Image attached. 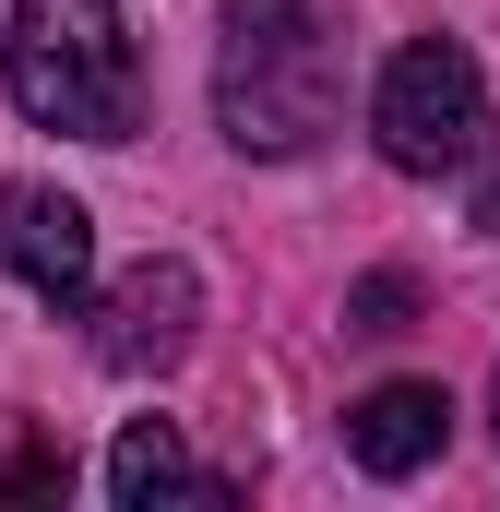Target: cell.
<instances>
[{"label": "cell", "instance_id": "obj_1", "mask_svg": "<svg viewBox=\"0 0 500 512\" xmlns=\"http://www.w3.org/2000/svg\"><path fill=\"white\" fill-rule=\"evenodd\" d=\"M334 96H346V72H334L322 0H227V36H215V131L239 155H262V167L310 155L334 131Z\"/></svg>", "mask_w": 500, "mask_h": 512}, {"label": "cell", "instance_id": "obj_2", "mask_svg": "<svg viewBox=\"0 0 500 512\" xmlns=\"http://www.w3.org/2000/svg\"><path fill=\"white\" fill-rule=\"evenodd\" d=\"M12 108L72 143H131L143 131V60L120 36V0H12L0 24Z\"/></svg>", "mask_w": 500, "mask_h": 512}, {"label": "cell", "instance_id": "obj_3", "mask_svg": "<svg viewBox=\"0 0 500 512\" xmlns=\"http://www.w3.org/2000/svg\"><path fill=\"white\" fill-rule=\"evenodd\" d=\"M370 143L405 167V179H453L489 155V72L465 36H405L381 60V96H370Z\"/></svg>", "mask_w": 500, "mask_h": 512}, {"label": "cell", "instance_id": "obj_4", "mask_svg": "<svg viewBox=\"0 0 500 512\" xmlns=\"http://www.w3.org/2000/svg\"><path fill=\"white\" fill-rule=\"evenodd\" d=\"M191 334H203V274L179 251H143L120 286H96V358L131 370V382H143V370H179Z\"/></svg>", "mask_w": 500, "mask_h": 512}, {"label": "cell", "instance_id": "obj_5", "mask_svg": "<svg viewBox=\"0 0 500 512\" xmlns=\"http://www.w3.org/2000/svg\"><path fill=\"white\" fill-rule=\"evenodd\" d=\"M0 262H12L48 310H84V298H96V215H84L72 191H48V179H12V191H0Z\"/></svg>", "mask_w": 500, "mask_h": 512}, {"label": "cell", "instance_id": "obj_6", "mask_svg": "<svg viewBox=\"0 0 500 512\" xmlns=\"http://www.w3.org/2000/svg\"><path fill=\"white\" fill-rule=\"evenodd\" d=\"M441 441H453V393L441 382H370L346 405L358 477H417V465H441Z\"/></svg>", "mask_w": 500, "mask_h": 512}, {"label": "cell", "instance_id": "obj_7", "mask_svg": "<svg viewBox=\"0 0 500 512\" xmlns=\"http://www.w3.org/2000/svg\"><path fill=\"white\" fill-rule=\"evenodd\" d=\"M227 477H203L191 465V441L167 429V417H131L120 441H108V501L120 512H155V501H215Z\"/></svg>", "mask_w": 500, "mask_h": 512}, {"label": "cell", "instance_id": "obj_8", "mask_svg": "<svg viewBox=\"0 0 500 512\" xmlns=\"http://www.w3.org/2000/svg\"><path fill=\"white\" fill-rule=\"evenodd\" d=\"M417 322V274H358L346 286V334H405Z\"/></svg>", "mask_w": 500, "mask_h": 512}, {"label": "cell", "instance_id": "obj_9", "mask_svg": "<svg viewBox=\"0 0 500 512\" xmlns=\"http://www.w3.org/2000/svg\"><path fill=\"white\" fill-rule=\"evenodd\" d=\"M0 489H12V501H60V489H72V453H60V441H24Z\"/></svg>", "mask_w": 500, "mask_h": 512}, {"label": "cell", "instance_id": "obj_10", "mask_svg": "<svg viewBox=\"0 0 500 512\" xmlns=\"http://www.w3.org/2000/svg\"><path fill=\"white\" fill-rule=\"evenodd\" d=\"M465 227H477V239H500V155H477V203H465Z\"/></svg>", "mask_w": 500, "mask_h": 512}, {"label": "cell", "instance_id": "obj_11", "mask_svg": "<svg viewBox=\"0 0 500 512\" xmlns=\"http://www.w3.org/2000/svg\"><path fill=\"white\" fill-rule=\"evenodd\" d=\"M489 429H500V382H489Z\"/></svg>", "mask_w": 500, "mask_h": 512}, {"label": "cell", "instance_id": "obj_12", "mask_svg": "<svg viewBox=\"0 0 500 512\" xmlns=\"http://www.w3.org/2000/svg\"><path fill=\"white\" fill-rule=\"evenodd\" d=\"M0 24H12V0H0Z\"/></svg>", "mask_w": 500, "mask_h": 512}]
</instances>
